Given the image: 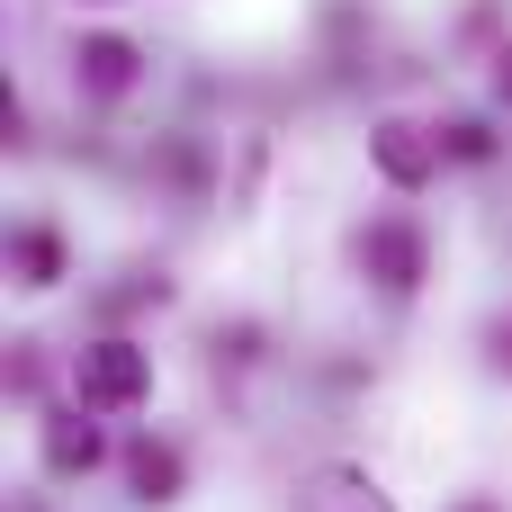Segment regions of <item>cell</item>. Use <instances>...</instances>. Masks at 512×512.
Listing matches in <instances>:
<instances>
[{
  "label": "cell",
  "instance_id": "10",
  "mask_svg": "<svg viewBox=\"0 0 512 512\" xmlns=\"http://www.w3.org/2000/svg\"><path fill=\"white\" fill-rule=\"evenodd\" d=\"M495 99H504V108H512V45H504V54H495Z\"/></svg>",
  "mask_w": 512,
  "mask_h": 512
},
{
  "label": "cell",
  "instance_id": "3",
  "mask_svg": "<svg viewBox=\"0 0 512 512\" xmlns=\"http://www.w3.org/2000/svg\"><path fill=\"white\" fill-rule=\"evenodd\" d=\"M360 270H369L387 297H414V288H423V225H405V216H378V225L360 234Z\"/></svg>",
  "mask_w": 512,
  "mask_h": 512
},
{
  "label": "cell",
  "instance_id": "7",
  "mask_svg": "<svg viewBox=\"0 0 512 512\" xmlns=\"http://www.w3.org/2000/svg\"><path fill=\"white\" fill-rule=\"evenodd\" d=\"M99 459H108L99 423H81V414H54V423H45V468H54V477H90Z\"/></svg>",
  "mask_w": 512,
  "mask_h": 512
},
{
  "label": "cell",
  "instance_id": "11",
  "mask_svg": "<svg viewBox=\"0 0 512 512\" xmlns=\"http://www.w3.org/2000/svg\"><path fill=\"white\" fill-rule=\"evenodd\" d=\"M495 360H504V369H512V324H504V333H495Z\"/></svg>",
  "mask_w": 512,
  "mask_h": 512
},
{
  "label": "cell",
  "instance_id": "1",
  "mask_svg": "<svg viewBox=\"0 0 512 512\" xmlns=\"http://www.w3.org/2000/svg\"><path fill=\"white\" fill-rule=\"evenodd\" d=\"M153 396V351L135 342H81L72 351V405L81 414H135Z\"/></svg>",
  "mask_w": 512,
  "mask_h": 512
},
{
  "label": "cell",
  "instance_id": "2",
  "mask_svg": "<svg viewBox=\"0 0 512 512\" xmlns=\"http://www.w3.org/2000/svg\"><path fill=\"white\" fill-rule=\"evenodd\" d=\"M369 162H378L396 189H423V180L450 162V135H432V126H414V117H387V126L369 135Z\"/></svg>",
  "mask_w": 512,
  "mask_h": 512
},
{
  "label": "cell",
  "instance_id": "8",
  "mask_svg": "<svg viewBox=\"0 0 512 512\" xmlns=\"http://www.w3.org/2000/svg\"><path fill=\"white\" fill-rule=\"evenodd\" d=\"M9 252H18V279H27V288H54V279H63V243H54L45 225H27Z\"/></svg>",
  "mask_w": 512,
  "mask_h": 512
},
{
  "label": "cell",
  "instance_id": "4",
  "mask_svg": "<svg viewBox=\"0 0 512 512\" xmlns=\"http://www.w3.org/2000/svg\"><path fill=\"white\" fill-rule=\"evenodd\" d=\"M297 512H396V504H387V486H378L369 468H351V459H324V468L297 486Z\"/></svg>",
  "mask_w": 512,
  "mask_h": 512
},
{
  "label": "cell",
  "instance_id": "6",
  "mask_svg": "<svg viewBox=\"0 0 512 512\" xmlns=\"http://www.w3.org/2000/svg\"><path fill=\"white\" fill-rule=\"evenodd\" d=\"M126 486H135V504H180V486H189V459L171 450V441H135L126 450Z\"/></svg>",
  "mask_w": 512,
  "mask_h": 512
},
{
  "label": "cell",
  "instance_id": "5",
  "mask_svg": "<svg viewBox=\"0 0 512 512\" xmlns=\"http://www.w3.org/2000/svg\"><path fill=\"white\" fill-rule=\"evenodd\" d=\"M72 72H81V90H90V99H117V90H135V72H144V54H135L126 36H81V54H72Z\"/></svg>",
  "mask_w": 512,
  "mask_h": 512
},
{
  "label": "cell",
  "instance_id": "9",
  "mask_svg": "<svg viewBox=\"0 0 512 512\" xmlns=\"http://www.w3.org/2000/svg\"><path fill=\"white\" fill-rule=\"evenodd\" d=\"M441 135H450V153H459V162H486V153H495V135H486L477 117H459V126H441Z\"/></svg>",
  "mask_w": 512,
  "mask_h": 512
},
{
  "label": "cell",
  "instance_id": "12",
  "mask_svg": "<svg viewBox=\"0 0 512 512\" xmlns=\"http://www.w3.org/2000/svg\"><path fill=\"white\" fill-rule=\"evenodd\" d=\"M459 512H504V504H486V495H468V504H459Z\"/></svg>",
  "mask_w": 512,
  "mask_h": 512
}]
</instances>
